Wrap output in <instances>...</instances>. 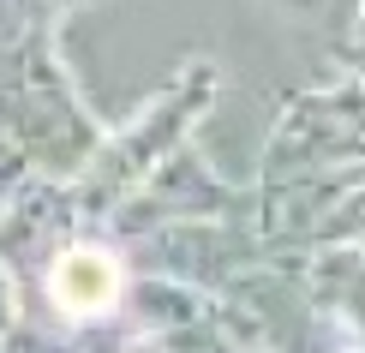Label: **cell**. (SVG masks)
<instances>
[{
  "label": "cell",
  "instance_id": "6da1fadb",
  "mask_svg": "<svg viewBox=\"0 0 365 353\" xmlns=\"http://www.w3.org/2000/svg\"><path fill=\"white\" fill-rule=\"evenodd\" d=\"M54 294H60V305H72V312H102V305L120 294V270L102 252H66L54 264Z\"/></svg>",
  "mask_w": 365,
  "mask_h": 353
}]
</instances>
